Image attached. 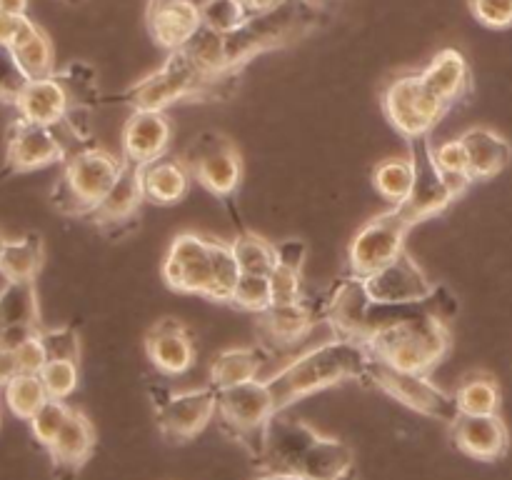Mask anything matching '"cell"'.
<instances>
[{
	"instance_id": "obj_1",
	"label": "cell",
	"mask_w": 512,
	"mask_h": 480,
	"mask_svg": "<svg viewBox=\"0 0 512 480\" xmlns=\"http://www.w3.org/2000/svg\"><path fill=\"white\" fill-rule=\"evenodd\" d=\"M368 363L370 353L365 343L333 338L328 343L303 350L298 358H293L265 380L273 390L275 408L280 413L288 405L325 388L345 383V380H368Z\"/></svg>"
},
{
	"instance_id": "obj_2",
	"label": "cell",
	"mask_w": 512,
	"mask_h": 480,
	"mask_svg": "<svg viewBox=\"0 0 512 480\" xmlns=\"http://www.w3.org/2000/svg\"><path fill=\"white\" fill-rule=\"evenodd\" d=\"M453 333L430 303H418L395 323L385 325L365 340L370 358L400 370L428 373L448 355Z\"/></svg>"
},
{
	"instance_id": "obj_3",
	"label": "cell",
	"mask_w": 512,
	"mask_h": 480,
	"mask_svg": "<svg viewBox=\"0 0 512 480\" xmlns=\"http://www.w3.org/2000/svg\"><path fill=\"white\" fill-rule=\"evenodd\" d=\"M320 23L318 0H285L265 13H255L233 33H225V55L230 73L265 50L285 48L305 38Z\"/></svg>"
},
{
	"instance_id": "obj_4",
	"label": "cell",
	"mask_w": 512,
	"mask_h": 480,
	"mask_svg": "<svg viewBox=\"0 0 512 480\" xmlns=\"http://www.w3.org/2000/svg\"><path fill=\"white\" fill-rule=\"evenodd\" d=\"M63 165V175L55 183L50 200L65 215H90L118 180L123 158L100 145H90L70 155Z\"/></svg>"
},
{
	"instance_id": "obj_5",
	"label": "cell",
	"mask_w": 512,
	"mask_h": 480,
	"mask_svg": "<svg viewBox=\"0 0 512 480\" xmlns=\"http://www.w3.org/2000/svg\"><path fill=\"white\" fill-rule=\"evenodd\" d=\"M220 80L210 83L195 68L193 60L185 55V50H173L158 70H153L138 83L130 85L128 90L108 100L110 103H123L133 110H160V113H165V108L180 103V100H198L215 93Z\"/></svg>"
},
{
	"instance_id": "obj_6",
	"label": "cell",
	"mask_w": 512,
	"mask_h": 480,
	"mask_svg": "<svg viewBox=\"0 0 512 480\" xmlns=\"http://www.w3.org/2000/svg\"><path fill=\"white\" fill-rule=\"evenodd\" d=\"M275 413H278V408H275L273 390L265 378L218 390L220 423L258 458L263 455L265 430H268V423Z\"/></svg>"
},
{
	"instance_id": "obj_7",
	"label": "cell",
	"mask_w": 512,
	"mask_h": 480,
	"mask_svg": "<svg viewBox=\"0 0 512 480\" xmlns=\"http://www.w3.org/2000/svg\"><path fill=\"white\" fill-rule=\"evenodd\" d=\"M368 383L378 385L385 395L403 403L405 408L425 415L430 420L453 425L460 415L455 395L443 390L430 380L428 373H413V370H400L383 360L370 358L368 363Z\"/></svg>"
},
{
	"instance_id": "obj_8",
	"label": "cell",
	"mask_w": 512,
	"mask_h": 480,
	"mask_svg": "<svg viewBox=\"0 0 512 480\" xmlns=\"http://www.w3.org/2000/svg\"><path fill=\"white\" fill-rule=\"evenodd\" d=\"M380 103H383V113L388 118V123L405 140L430 135V130L448 113V108L425 85L420 73H403L390 80L383 88Z\"/></svg>"
},
{
	"instance_id": "obj_9",
	"label": "cell",
	"mask_w": 512,
	"mask_h": 480,
	"mask_svg": "<svg viewBox=\"0 0 512 480\" xmlns=\"http://www.w3.org/2000/svg\"><path fill=\"white\" fill-rule=\"evenodd\" d=\"M180 160L190 170V178L198 180L215 198H233L243 180V158L233 140L220 130H203L183 150Z\"/></svg>"
},
{
	"instance_id": "obj_10",
	"label": "cell",
	"mask_w": 512,
	"mask_h": 480,
	"mask_svg": "<svg viewBox=\"0 0 512 480\" xmlns=\"http://www.w3.org/2000/svg\"><path fill=\"white\" fill-rule=\"evenodd\" d=\"M410 223L398 205L373 215L348 245V273L368 278L375 270L393 263L400 253H405Z\"/></svg>"
},
{
	"instance_id": "obj_11",
	"label": "cell",
	"mask_w": 512,
	"mask_h": 480,
	"mask_svg": "<svg viewBox=\"0 0 512 480\" xmlns=\"http://www.w3.org/2000/svg\"><path fill=\"white\" fill-rule=\"evenodd\" d=\"M163 278L178 293L203 295L213 300L215 275L210 255V235L180 233L163 258Z\"/></svg>"
},
{
	"instance_id": "obj_12",
	"label": "cell",
	"mask_w": 512,
	"mask_h": 480,
	"mask_svg": "<svg viewBox=\"0 0 512 480\" xmlns=\"http://www.w3.org/2000/svg\"><path fill=\"white\" fill-rule=\"evenodd\" d=\"M408 143V155L413 160V188H410L408 200L398 205V208L403 210L410 223L418 225L448 210V205H453V200L458 198L448 188L443 170L435 163L433 143H430L428 135L408 140Z\"/></svg>"
},
{
	"instance_id": "obj_13",
	"label": "cell",
	"mask_w": 512,
	"mask_h": 480,
	"mask_svg": "<svg viewBox=\"0 0 512 480\" xmlns=\"http://www.w3.org/2000/svg\"><path fill=\"white\" fill-rule=\"evenodd\" d=\"M215 415H218V390L210 383L155 400V420L163 438H168L170 443L193 440L208 428Z\"/></svg>"
},
{
	"instance_id": "obj_14",
	"label": "cell",
	"mask_w": 512,
	"mask_h": 480,
	"mask_svg": "<svg viewBox=\"0 0 512 480\" xmlns=\"http://www.w3.org/2000/svg\"><path fill=\"white\" fill-rule=\"evenodd\" d=\"M375 300L370 298L365 278L360 275H343L330 285L328 293L320 300V318L333 328L335 338H348L365 343L370 335V308Z\"/></svg>"
},
{
	"instance_id": "obj_15",
	"label": "cell",
	"mask_w": 512,
	"mask_h": 480,
	"mask_svg": "<svg viewBox=\"0 0 512 480\" xmlns=\"http://www.w3.org/2000/svg\"><path fill=\"white\" fill-rule=\"evenodd\" d=\"M65 163L63 143L58 140L50 125L30 123L25 118H15L8 128V145H5V175L30 173V170L48 168V165Z\"/></svg>"
},
{
	"instance_id": "obj_16",
	"label": "cell",
	"mask_w": 512,
	"mask_h": 480,
	"mask_svg": "<svg viewBox=\"0 0 512 480\" xmlns=\"http://www.w3.org/2000/svg\"><path fill=\"white\" fill-rule=\"evenodd\" d=\"M365 285H368L370 298L385 305L430 303L438 290V285L425 275V270L415 263L408 250L400 253L393 263L368 275Z\"/></svg>"
},
{
	"instance_id": "obj_17",
	"label": "cell",
	"mask_w": 512,
	"mask_h": 480,
	"mask_svg": "<svg viewBox=\"0 0 512 480\" xmlns=\"http://www.w3.org/2000/svg\"><path fill=\"white\" fill-rule=\"evenodd\" d=\"M320 438L318 430L305 420L285 418V415L275 413L273 420L265 430V448L260 460L268 470H278V473H298L300 463H303L305 453L310 445Z\"/></svg>"
},
{
	"instance_id": "obj_18",
	"label": "cell",
	"mask_w": 512,
	"mask_h": 480,
	"mask_svg": "<svg viewBox=\"0 0 512 480\" xmlns=\"http://www.w3.org/2000/svg\"><path fill=\"white\" fill-rule=\"evenodd\" d=\"M450 435L460 453L483 463H495L510 450V430L500 413L493 415H463L450 425Z\"/></svg>"
},
{
	"instance_id": "obj_19",
	"label": "cell",
	"mask_w": 512,
	"mask_h": 480,
	"mask_svg": "<svg viewBox=\"0 0 512 480\" xmlns=\"http://www.w3.org/2000/svg\"><path fill=\"white\" fill-rule=\"evenodd\" d=\"M170 140H173V125H170L168 115L160 110H133L123 125V135H120L123 160L143 168L153 160L165 158Z\"/></svg>"
},
{
	"instance_id": "obj_20",
	"label": "cell",
	"mask_w": 512,
	"mask_h": 480,
	"mask_svg": "<svg viewBox=\"0 0 512 480\" xmlns=\"http://www.w3.org/2000/svg\"><path fill=\"white\" fill-rule=\"evenodd\" d=\"M258 315V333L265 340L263 348H278L288 350L295 348L308 338L310 330L318 325L320 318V305H310L308 300H298V303H285V305H268L260 310Z\"/></svg>"
},
{
	"instance_id": "obj_21",
	"label": "cell",
	"mask_w": 512,
	"mask_h": 480,
	"mask_svg": "<svg viewBox=\"0 0 512 480\" xmlns=\"http://www.w3.org/2000/svg\"><path fill=\"white\" fill-rule=\"evenodd\" d=\"M148 33L168 53L180 50L203 25L198 0H148Z\"/></svg>"
},
{
	"instance_id": "obj_22",
	"label": "cell",
	"mask_w": 512,
	"mask_h": 480,
	"mask_svg": "<svg viewBox=\"0 0 512 480\" xmlns=\"http://www.w3.org/2000/svg\"><path fill=\"white\" fill-rule=\"evenodd\" d=\"M145 355L163 375H183L195 365V343L178 318H160L145 333Z\"/></svg>"
},
{
	"instance_id": "obj_23",
	"label": "cell",
	"mask_w": 512,
	"mask_h": 480,
	"mask_svg": "<svg viewBox=\"0 0 512 480\" xmlns=\"http://www.w3.org/2000/svg\"><path fill=\"white\" fill-rule=\"evenodd\" d=\"M420 75L448 110L465 103L473 93V70L458 48H443L435 53L433 60L420 70Z\"/></svg>"
},
{
	"instance_id": "obj_24",
	"label": "cell",
	"mask_w": 512,
	"mask_h": 480,
	"mask_svg": "<svg viewBox=\"0 0 512 480\" xmlns=\"http://www.w3.org/2000/svg\"><path fill=\"white\" fill-rule=\"evenodd\" d=\"M95 450V428L88 420V415L80 413V410H70L68 420H65L63 430L58 433V438L53 440V445L48 448L50 458H53L55 475L60 480H70L93 455Z\"/></svg>"
},
{
	"instance_id": "obj_25",
	"label": "cell",
	"mask_w": 512,
	"mask_h": 480,
	"mask_svg": "<svg viewBox=\"0 0 512 480\" xmlns=\"http://www.w3.org/2000/svg\"><path fill=\"white\" fill-rule=\"evenodd\" d=\"M13 105L20 118L38 125H50V128L58 125L70 113L68 93H65L63 83L55 75L28 80L23 90L15 95Z\"/></svg>"
},
{
	"instance_id": "obj_26",
	"label": "cell",
	"mask_w": 512,
	"mask_h": 480,
	"mask_svg": "<svg viewBox=\"0 0 512 480\" xmlns=\"http://www.w3.org/2000/svg\"><path fill=\"white\" fill-rule=\"evenodd\" d=\"M145 200L143 195V180H140V168L138 165L123 160V170H120L118 180L113 183V188L108 190L103 200L98 203V208L88 215L95 225L100 228H110V225H128L130 220L138 213L140 203Z\"/></svg>"
},
{
	"instance_id": "obj_27",
	"label": "cell",
	"mask_w": 512,
	"mask_h": 480,
	"mask_svg": "<svg viewBox=\"0 0 512 480\" xmlns=\"http://www.w3.org/2000/svg\"><path fill=\"white\" fill-rule=\"evenodd\" d=\"M465 143L470 160V175L473 180H490L495 175L503 173L512 160V145L505 135L498 130L488 128V125H473L460 135Z\"/></svg>"
},
{
	"instance_id": "obj_28",
	"label": "cell",
	"mask_w": 512,
	"mask_h": 480,
	"mask_svg": "<svg viewBox=\"0 0 512 480\" xmlns=\"http://www.w3.org/2000/svg\"><path fill=\"white\" fill-rule=\"evenodd\" d=\"M268 350L263 345H245V348L220 350L210 363V380L215 390L233 388L248 380L263 378V368L268 363Z\"/></svg>"
},
{
	"instance_id": "obj_29",
	"label": "cell",
	"mask_w": 512,
	"mask_h": 480,
	"mask_svg": "<svg viewBox=\"0 0 512 480\" xmlns=\"http://www.w3.org/2000/svg\"><path fill=\"white\" fill-rule=\"evenodd\" d=\"M8 48L28 80L48 78V75L55 73L53 43L45 35V30L40 25H35L28 15L23 18V23H20L18 33H15L13 43Z\"/></svg>"
},
{
	"instance_id": "obj_30",
	"label": "cell",
	"mask_w": 512,
	"mask_h": 480,
	"mask_svg": "<svg viewBox=\"0 0 512 480\" xmlns=\"http://www.w3.org/2000/svg\"><path fill=\"white\" fill-rule=\"evenodd\" d=\"M143 195L153 205H173L185 198L190 188V170L180 158H160L140 168Z\"/></svg>"
},
{
	"instance_id": "obj_31",
	"label": "cell",
	"mask_w": 512,
	"mask_h": 480,
	"mask_svg": "<svg viewBox=\"0 0 512 480\" xmlns=\"http://www.w3.org/2000/svg\"><path fill=\"white\" fill-rule=\"evenodd\" d=\"M355 468V453L343 440L320 435L300 463L298 475L308 480H338Z\"/></svg>"
},
{
	"instance_id": "obj_32",
	"label": "cell",
	"mask_w": 512,
	"mask_h": 480,
	"mask_svg": "<svg viewBox=\"0 0 512 480\" xmlns=\"http://www.w3.org/2000/svg\"><path fill=\"white\" fill-rule=\"evenodd\" d=\"M43 263L45 248L38 233L3 240V245H0V275L5 280H35Z\"/></svg>"
},
{
	"instance_id": "obj_33",
	"label": "cell",
	"mask_w": 512,
	"mask_h": 480,
	"mask_svg": "<svg viewBox=\"0 0 512 480\" xmlns=\"http://www.w3.org/2000/svg\"><path fill=\"white\" fill-rule=\"evenodd\" d=\"M453 395L463 415L500 413V403H503L500 383L495 380V375L485 373V370H473V373L463 375Z\"/></svg>"
},
{
	"instance_id": "obj_34",
	"label": "cell",
	"mask_w": 512,
	"mask_h": 480,
	"mask_svg": "<svg viewBox=\"0 0 512 480\" xmlns=\"http://www.w3.org/2000/svg\"><path fill=\"white\" fill-rule=\"evenodd\" d=\"M10 325L40 328L35 280H5L0 288V328H10Z\"/></svg>"
},
{
	"instance_id": "obj_35",
	"label": "cell",
	"mask_w": 512,
	"mask_h": 480,
	"mask_svg": "<svg viewBox=\"0 0 512 480\" xmlns=\"http://www.w3.org/2000/svg\"><path fill=\"white\" fill-rule=\"evenodd\" d=\"M373 188L390 205H403L413 188V160L410 155H390L373 168Z\"/></svg>"
},
{
	"instance_id": "obj_36",
	"label": "cell",
	"mask_w": 512,
	"mask_h": 480,
	"mask_svg": "<svg viewBox=\"0 0 512 480\" xmlns=\"http://www.w3.org/2000/svg\"><path fill=\"white\" fill-rule=\"evenodd\" d=\"M53 75L63 83L65 93H68L70 110H90L100 103L98 70L85 60H73L65 68L55 70Z\"/></svg>"
},
{
	"instance_id": "obj_37",
	"label": "cell",
	"mask_w": 512,
	"mask_h": 480,
	"mask_svg": "<svg viewBox=\"0 0 512 480\" xmlns=\"http://www.w3.org/2000/svg\"><path fill=\"white\" fill-rule=\"evenodd\" d=\"M5 388V405L20 420H30L50 398L38 373H18Z\"/></svg>"
},
{
	"instance_id": "obj_38",
	"label": "cell",
	"mask_w": 512,
	"mask_h": 480,
	"mask_svg": "<svg viewBox=\"0 0 512 480\" xmlns=\"http://www.w3.org/2000/svg\"><path fill=\"white\" fill-rule=\"evenodd\" d=\"M235 258H238L240 273H255V275H270L278 265V253L275 245L263 235L253 233V230H243L238 238L233 240Z\"/></svg>"
},
{
	"instance_id": "obj_39",
	"label": "cell",
	"mask_w": 512,
	"mask_h": 480,
	"mask_svg": "<svg viewBox=\"0 0 512 480\" xmlns=\"http://www.w3.org/2000/svg\"><path fill=\"white\" fill-rule=\"evenodd\" d=\"M210 255H213V275H215V303H230L235 283L240 278V265L235 258L233 243L223 238H210Z\"/></svg>"
},
{
	"instance_id": "obj_40",
	"label": "cell",
	"mask_w": 512,
	"mask_h": 480,
	"mask_svg": "<svg viewBox=\"0 0 512 480\" xmlns=\"http://www.w3.org/2000/svg\"><path fill=\"white\" fill-rule=\"evenodd\" d=\"M200 18L203 25L218 30V33H233L250 18L243 0H203L200 3Z\"/></svg>"
},
{
	"instance_id": "obj_41",
	"label": "cell",
	"mask_w": 512,
	"mask_h": 480,
	"mask_svg": "<svg viewBox=\"0 0 512 480\" xmlns=\"http://www.w3.org/2000/svg\"><path fill=\"white\" fill-rule=\"evenodd\" d=\"M70 410L73 408H70L65 400L48 398L43 405H40L38 413L28 420L30 430H33V438L38 440L43 448H50V445H53V440L58 438V433L63 430L65 420H68Z\"/></svg>"
},
{
	"instance_id": "obj_42",
	"label": "cell",
	"mask_w": 512,
	"mask_h": 480,
	"mask_svg": "<svg viewBox=\"0 0 512 480\" xmlns=\"http://www.w3.org/2000/svg\"><path fill=\"white\" fill-rule=\"evenodd\" d=\"M230 303L238 305V308L253 310V313H260V310H265L268 305H273V293H270L268 275L240 273Z\"/></svg>"
},
{
	"instance_id": "obj_43",
	"label": "cell",
	"mask_w": 512,
	"mask_h": 480,
	"mask_svg": "<svg viewBox=\"0 0 512 480\" xmlns=\"http://www.w3.org/2000/svg\"><path fill=\"white\" fill-rule=\"evenodd\" d=\"M38 375L50 398L58 400H65L68 395H73L80 380L78 363H73V360H48Z\"/></svg>"
},
{
	"instance_id": "obj_44",
	"label": "cell",
	"mask_w": 512,
	"mask_h": 480,
	"mask_svg": "<svg viewBox=\"0 0 512 480\" xmlns=\"http://www.w3.org/2000/svg\"><path fill=\"white\" fill-rule=\"evenodd\" d=\"M38 335L48 360H73V363L80 360V335L73 325L43 328Z\"/></svg>"
},
{
	"instance_id": "obj_45",
	"label": "cell",
	"mask_w": 512,
	"mask_h": 480,
	"mask_svg": "<svg viewBox=\"0 0 512 480\" xmlns=\"http://www.w3.org/2000/svg\"><path fill=\"white\" fill-rule=\"evenodd\" d=\"M270 278V293H273L275 305L285 303H298L303 300V278H300V270L285 268V265H275Z\"/></svg>"
},
{
	"instance_id": "obj_46",
	"label": "cell",
	"mask_w": 512,
	"mask_h": 480,
	"mask_svg": "<svg viewBox=\"0 0 512 480\" xmlns=\"http://www.w3.org/2000/svg\"><path fill=\"white\" fill-rule=\"evenodd\" d=\"M470 13L490 30L512 28V0H468Z\"/></svg>"
},
{
	"instance_id": "obj_47",
	"label": "cell",
	"mask_w": 512,
	"mask_h": 480,
	"mask_svg": "<svg viewBox=\"0 0 512 480\" xmlns=\"http://www.w3.org/2000/svg\"><path fill=\"white\" fill-rule=\"evenodd\" d=\"M433 158L443 173H470V160L465 143L458 138L443 140V143L433 145ZM473 178V175H470Z\"/></svg>"
},
{
	"instance_id": "obj_48",
	"label": "cell",
	"mask_w": 512,
	"mask_h": 480,
	"mask_svg": "<svg viewBox=\"0 0 512 480\" xmlns=\"http://www.w3.org/2000/svg\"><path fill=\"white\" fill-rule=\"evenodd\" d=\"M25 83H28V78L20 70V65L15 63L10 48L0 45V100H10L13 103L15 95L23 90Z\"/></svg>"
},
{
	"instance_id": "obj_49",
	"label": "cell",
	"mask_w": 512,
	"mask_h": 480,
	"mask_svg": "<svg viewBox=\"0 0 512 480\" xmlns=\"http://www.w3.org/2000/svg\"><path fill=\"white\" fill-rule=\"evenodd\" d=\"M15 360H18L20 373H40L43 365L48 363V355H45L43 343H40V335H33L25 343H20L15 348Z\"/></svg>"
},
{
	"instance_id": "obj_50",
	"label": "cell",
	"mask_w": 512,
	"mask_h": 480,
	"mask_svg": "<svg viewBox=\"0 0 512 480\" xmlns=\"http://www.w3.org/2000/svg\"><path fill=\"white\" fill-rule=\"evenodd\" d=\"M275 253H278V265L303 270L305 260H308V243L303 238H285L275 245Z\"/></svg>"
},
{
	"instance_id": "obj_51",
	"label": "cell",
	"mask_w": 512,
	"mask_h": 480,
	"mask_svg": "<svg viewBox=\"0 0 512 480\" xmlns=\"http://www.w3.org/2000/svg\"><path fill=\"white\" fill-rule=\"evenodd\" d=\"M43 328H30V325H10V328H0V348L15 350L20 343L38 335Z\"/></svg>"
},
{
	"instance_id": "obj_52",
	"label": "cell",
	"mask_w": 512,
	"mask_h": 480,
	"mask_svg": "<svg viewBox=\"0 0 512 480\" xmlns=\"http://www.w3.org/2000/svg\"><path fill=\"white\" fill-rule=\"evenodd\" d=\"M25 15H10V13H0V45L8 48L13 43L15 33H18L20 23H23Z\"/></svg>"
},
{
	"instance_id": "obj_53",
	"label": "cell",
	"mask_w": 512,
	"mask_h": 480,
	"mask_svg": "<svg viewBox=\"0 0 512 480\" xmlns=\"http://www.w3.org/2000/svg\"><path fill=\"white\" fill-rule=\"evenodd\" d=\"M18 373L20 368L18 360H15V350L0 348V385H8Z\"/></svg>"
},
{
	"instance_id": "obj_54",
	"label": "cell",
	"mask_w": 512,
	"mask_h": 480,
	"mask_svg": "<svg viewBox=\"0 0 512 480\" xmlns=\"http://www.w3.org/2000/svg\"><path fill=\"white\" fill-rule=\"evenodd\" d=\"M0 13L28 15V0H0Z\"/></svg>"
},
{
	"instance_id": "obj_55",
	"label": "cell",
	"mask_w": 512,
	"mask_h": 480,
	"mask_svg": "<svg viewBox=\"0 0 512 480\" xmlns=\"http://www.w3.org/2000/svg\"><path fill=\"white\" fill-rule=\"evenodd\" d=\"M280 3H285V0H243V5L248 8L250 15L265 13V10L275 8V5H280Z\"/></svg>"
},
{
	"instance_id": "obj_56",
	"label": "cell",
	"mask_w": 512,
	"mask_h": 480,
	"mask_svg": "<svg viewBox=\"0 0 512 480\" xmlns=\"http://www.w3.org/2000/svg\"><path fill=\"white\" fill-rule=\"evenodd\" d=\"M290 475L293 473H278V470H268V473L258 480H290Z\"/></svg>"
},
{
	"instance_id": "obj_57",
	"label": "cell",
	"mask_w": 512,
	"mask_h": 480,
	"mask_svg": "<svg viewBox=\"0 0 512 480\" xmlns=\"http://www.w3.org/2000/svg\"><path fill=\"white\" fill-rule=\"evenodd\" d=\"M63 3H68V5H78V3H83V0H63Z\"/></svg>"
},
{
	"instance_id": "obj_58",
	"label": "cell",
	"mask_w": 512,
	"mask_h": 480,
	"mask_svg": "<svg viewBox=\"0 0 512 480\" xmlns=\"http://www.w3.org/2000/svg\"><path fill=\"white\" fill-rule=\"evenodd\" d=\"M198 3H203V0H198Z\"/></svg>"
},
{
	"instance_id": "obj_59",
	"label": "cell",
	"mask_w": 512,
	"mask_h": 480,
	"mask_svg": "<svg viewBox=\"0 0 512 480\" xmlns=\"http://www.w3.org/2000/svg\"><path fill=\"white\" fill-rule=\"evenodd\" d=\"M0 245H3V240H0Z\"/></svg>"
}]
</instances>
